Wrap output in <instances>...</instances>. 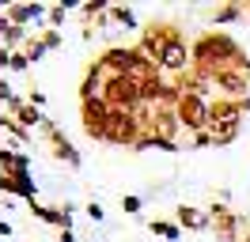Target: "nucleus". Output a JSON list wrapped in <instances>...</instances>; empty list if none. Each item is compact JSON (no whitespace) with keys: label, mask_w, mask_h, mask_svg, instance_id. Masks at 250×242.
Segmentation results:
<instances>
[{"label":"nucleus","mask_w":250,"mask_h":242,"mask_svg":"<svg viewBox=\"0 0 250 242\" xmlns=\"http://www.w3.org/2000/svg\"><path fill=\"white\" fill-rule=\"evenodd\" d=\"M106 121H110V106L106 99H87L80 102V125L91 140H106Z\"/></svg>","instance_id":"6e6552de"},{"label":"nucleus","mask_w":250,"mask_h":242,"mask_svg":"<svg viewBox=\"0 0 250 242\" xmlns=\"http://www.w3.org/2000/svg\"><path fill=\"white\" fill-rule=\"evenodd\" d=\"M4 15H8V23H16V27H31V19L49 15V4H4Z\"/></svg>","instance_id":"ddd939ff"},{"label":"nucleus","mask_w":250,"mask_h":242,"mask_svg":"<svg viewBox=\"0 0 250 242\" xmlns=\"http://www.w3.org/2000/svg\"><path fill=\"white\" fill-rule=\"evenodd\" d=\"M239 129H243V118H235V121H216V125L208 129V136H212V148H228L235 136H239Z\"/></svg>","instance_id":"2eb2a0df"},{"label":"nucleus","mask_w":250,"mask_h":242,"mask_svg":"<svg viewBox=\"0 0 250 242\" xmlns=\"http://www.w3.org/2000/svg\"><path fill=\"white\" fill-rule=\"evenodd\" d=\"M16 99H19V95H16V91H12V87H8V80L0 76V102H4V106H12V102H16Z\"/></svg>","instance_id":"5701e85b"},{"label":"nucleus","mask_w":250,"mask_h":242,"mask_svg":"<svg viewBox=\"0 0 250 242\" xmlns=\"http://www.w3.org/2000/svg\"><path fill=\"white\" fill-rule=\"evenodd\" d=\"M8 68H12V49L0 45V72H8Z\"/></svg>","instance_id":"bb28decb"},{"label":"nucleus","mask_w":250,"mask_h":242,"mask_svg":"<svg viewBox=\"0 0 250 242\" xmlns=\"http://www.w3.org/2000/svg\"><path fill=\"white\" fill-rule=\"evenodd\" d=\"M208 102L212 99H201V95H182L178 106H174V114H178V125L186 129V133H208L212 129V114H208Z\"/></svg>","instance_id":"20e7f679"},{"label":"nucleus","mask_w":250,"mask_h":242,"mask_svg":"<svg viewBox=\"0 0 250 242\" xmlns=\"http://www.w3.org/2000/svg\"><path fill=\"white\" fill-rule=\"evenodd\" d=\"M243 242H250V227H247V235H243Z\"/></svg>","instance_id":"7c9ffc66"},{"label":"nucleus","mask_w":250,"mask_h":242,"mask_svg":"<svg viewBox=\"0 0 250 242\" xmlns=\"http://www.w3.org/2000/svg\"><path fill=\"white\" fill-rule=\"evenodd\" d=\"M208 220H212V231H216L220 242H243L239 231L247 227V220H243L231 204H208Z\"/></svg>","instance_id":"0eeeda50"},{"label":"nucleus","mask_w":250,"mask_h":242,"mask_svg":"<svg viewBox=\"0 0 250 242\" xmlns=\"http://www.w3.org/2000/svg\"><path fill=\"white\" fill-rule=\"evenodd\" d=\"M186 30L178 27L174 19H163V23H148V27H141V42H137V49H141L144 57H152L159 64V53L167 49V45L174 42V38H182Z\"/></svg>","instance_id":"7ed1b4c3"},{"label":"nucleus","mask_w":250,"mask_h":242,"mask_svg":"<svg viewBox=\"0 0 250 242\" xmlns=\"http://www.w3.org/2000/svg\"><path fill=\"white\" fill-rule=\"evenodd\" d=\"M189 57H193V68L201 76H208L212 83H216L220 72H228V68H247L250 64L247 53H243V45L235 42L228 30H216V27L201 30V34L189 42Z\"/></svg>","instance_id":"f257e3e1"},{"label":"nucleus","mask_w":250,"mask_h":242,"mask_svg":"<svg viewBox=\"0 0 250 242\" xmlns=\"http://www.w3.org/2000/svg\"><path fill=\"white\" fill-rule=\"evenodd\" d=\"M0 129L12 136L16 144H31V136H34V133H27V129H23V125H19L16 118H12V114H0Z\"/></svg>","instance_id":"6ab92c4d"},{"label":"nucleus","mask_w":250,"mask_h":242,"mask_svg":"<svg viewBox=\"0 0 250 242\" xmlns=\"http://www.w3.org/2000/svg\"><path fill=\"white\" fill-rule=\"evenodd\" d=\"M83 212H87V220H95V223H103V220H106V212L99 208V204H83Z\"/></svg>","instance_id":"a878e982"},{"label":"nucleus","mask_w":250,"mask_h":242,"mask_svg":"<svg viewBox=\"0 0 250 242\" xmlns=\"http://www.w3.org/2000/svg\"><path fill=\"white\" fill-rule=\"evenodd\" d=\"M103 99H106V106H110V110H137V106L144 102L141 83H133L129 76H106Z\"/></svg>","instance_id":"39448f33"},{"label":"nucleus","mask_w":250,"mask_h":242,"mask_svg":"<svg viewBox=\"0 0 250 242\" xmlns=\"http://www.w3.org/2000/svg\"><path fill=\"white\" fill-rule=\"evenodd\" d=\"M19 53H27V60H31V64H38V60L46 57L49 49H46V45H42V38H38V34H31V42L23 45V49H19Z\"/></svg>","instance_id":"412c9836"},{"label":"nucleus","mask_w":250,"mask_h":242,"mask_svg":"<svg viewBox=\"0 0 250 242\" xmlns=\"http://www.w3.org/2000/svg\"><path fill=\"white\" fill-rule=\"evenodd\" d=\"M174 223L186 227V231H212V220H208V212L193 208V204H174Z\"/></svg>","instance_id":"f8f14e48"},{"label":"nucleus","mask_w":250,"mask_h":242,"mask_svg":"<svg viewBox=\"0 0 250 242\" xmlns=\"http://www.w3.org/2000/svg\"><path fill=\"white\" fill-rule=\"evenodd\" d=\"M106 19L114 23V27H125V30H137V27H141V23H137V12H133L129 4H110Z\"/></svg>","instance_id":"dca6fc26"},{"label":"nucleus","mask_w":250,"mask_h":242,"mask_svg":"<svg viewBox=\"0 0 250 242\" xmlns=\"http://www.w3.org/2000/svg\"><path fill=\"white\" fill-rule=\"evenodd\" d=\"M148 231H152V235H159V239H167V242H178L182 239V227L174 223V220H148Z\"/></svg>","instance_id":"f3484780"},{"label":"nucleus","mask_w":250,"mask_h":242,"mask_svg":"<svg viewBox=\"0 0 250 242\" xmlns=\"http://www.w3.org/2000/svg\"><path fill=\"white\" fill-rule=\"evenodd\" d=\"M34 34L42 38L46 49H61V45H64V34H61V30H53V27H46V23H34Z\"/></svg>","instance_id":"aec40b11"},{"label":"nucleus","mask_w":250,"mask_h":242,"mask_svg":"<svg viewBox=\"0 0 250 242\" xmlns=\"http://www.w3.org/2000/svg\"><path fill=\"white\" fill-rule=\"evenodd\" d=\"M8 235H16V227H12L4 216H0V239H8Z\"/></svg>","instance_id":"c85d7f7f"},{"label":"nucleus","mask_w":250,"mask_h":242,"mask_svg":"<svg viewBox=\"0 0 250 242\" xmlns=\"http://www.w3.org/2000/svg\"><path fill=\"white\" fill-rule=\"evenodd\" d=\"M57 242H76V231H57Z\"/></svg>","instance_id":"c756f323"},{"label":"nucleus","mask_w":250,"mask_h":242,"mask_svg":"<svg viewBox=\"0 0 250 242\" xmlns=\"http://www.w3.org/2000/svg\"><path fill=\"white\" fill-rule=\"evenodd\" d=\"M144 136V125L133 110H110L106 121V140L103 144H118V148H137V140Z\"/></svg>","instance_id":"f03ea898"},{"label":"nucleus","mask_w":250,"mask_h":242,"mask_svg":"<svg viewBox=\"0 0 250 242\" xmlns=\"http://www.w3.org/2000/svg\"><path fill=\"white\" fill-rule=\"evenodd\" d=\"M27 102H31V106H38V110H46V91L31 87V91H27Z\"/></svg>","instance_id":"393cba45"},{"label":"nucleus","mask_w":250,"mask_h":242,"mask_svg":"<svg viewBox=\"0 0 250 242\" xmlns=\"http://www.w3.org/2000/svg\"><path fill=\"white\" fill-rule=\"evenodd\" d=\"M27 68H31L27 53H12V68H8V72H27Z\"/></svg>","instance_id":"b1692460"},{"label":"nucleus","mask_w":250,"mask_h":242,"mask_svg":"<svg viewBox=\"0 0 250 242\" xmlns=\"http://www.w3.org/2000/svg\"><path fill=\"white\" fill-rule=\"evenodd\" d=\"M0 170L4 174H31V159L16 148H0Z\"/></svg>","instance_id":"4468645a"},{"label":"nucleus","mask_w":250,"mask_h":242,"mask_svg":"<svg viewBox=\"0 0 250 242\" xmlns=\"http://www.w3.org/2000/svg\"><path fill=\"white\" fill-rule=\"evenodd\" d=\"M144 133H156V136H163V140H178V133H182L178 114L167 110V106H152V118L144 125Z\"/></svg>","instance_id":"1a4fd4ad"},{"label":"nucleus","mask_w":250,"mask_h":242,"mask_svg":"<svg viewBox=\"0 0 250 242\" xmlns=\"http://www.w3.org/2000/svg\"><path fill=\"white\" fill-rule=\"evenodd\" d=\"M141 208H144V201H141L137 193H125V197H122V212H129V216H137Z\"/></svg>","instance_id":"4be33fe9"},{"label":"nucleus","mask_w":250,"mask_h":242,"mask_svg":"<svg viewBox=\"0 0 250 242\" xmlns=\"http://www.w3.org/2000/svg\"><path fill=\"white\" fill-rule=\"evenodd\" d=\"M247 19H250V4H247Z\"/></svg>","instance_id":"2f4dec72"},{"label":"nucleus","mask_w":250,"mask_h":242,"mask_svg":"<svg viewBox=\"0 0 250 242\" xmlns=\"http://www.w3.org/2000/svg\"><path fill=\"white\" fill-rule=\"evenodd\" d=\"M0 193L31 204V201H38V185H34L31 174H4V170H0Z\"/></svg>","instance_id":"9d476101"},{"label":"nucleus","mask_w":250,"mask_h":242,"mask_svg":"<svg viewBox=\"0 0 250 242\" xmlns=\"http://www.w3.org/2000/svg\"><path fill=\"white\" fill-rule=\"evenodd\" d=\"M189 148H212V136H208V133H197V136H193V144H189Z\"/></svg>","instance_id":"cd10ccee"},{"label":"nucleus","mask_w":250,"mask_h":242,"mask_svg":"<svg viewBox=\"0 0 250 242\" xmlns=\"http://www.w3.org/2000/svg\"><path fill=\"white\" fill-rule=\"evenodd\" d=\"M8 114H12V118H16L27 133H34V129H42V125H46V114H42L38 106H31L27 99H16V102L8 106Z\"/></svg>","instance_id":"9b49d317"},{"label":"nucleus","mask_w":250,"mask_h":242,"mask_svg":"<svg viewBox=\"0 0 250 242\" xmlns=\"http://www.w3.org/2000/svg\"><path fill=\"white\" fill-rule=\"evenodd\" d=\"M38 133H42V144H46V151L53 155V159H61V163H68V166H80V163H83V155L76 151V144L64 136V129L53 118H46V125H42Z\"/></svg>","instance_id":"423d86ee"},{"label":"nucleus","mask_w":250,"mask_h":242,"mask_svg":"<svg viewBox=\"0 0 250 242\" xmlns=\"http://www.w3.org/2000/svg\"><path fill=\"white\" fill-rule=\"evenodd\" d=\"M0 242H4V239H0Z\"/></svg>","instance_id":"473e14b6"},{"label":"nucleus","mask_w":250,"mask_h":242,"mask_svg":"<svg viewBox=\"0 0 250 242\" xmlns=\"http://www.w3.org/2000/svg\"><path fill=\"white\" fill-rule=\"evenodd\" d=\"M247 19V4H220L212 12V23H243Z\"/></svg>","instance_id":"a211bd4d"}]
</instances>
